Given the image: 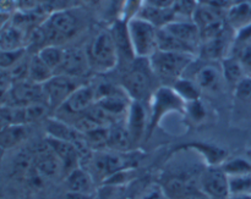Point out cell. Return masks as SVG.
I'll use <instances>...</instances> for the list:
<instances>
[{
  "mask_svg": "<svg viewBox=\"0 0 251 199\" xmlns=\"http://www.w3.org/2000/svg\"><path fill=\"white\" fill-rule=\"evenodd\" d=\"M156 75L152 71L149 59L136 58L129 65L122 80V88L130 100L145 103L156 92Z\"/></svg>",
  "mask_w": 251,
  "mask_h": 199,
  "instance_id": "6da1fadb",
  "label": "cell"
},
{
  "mask_svg": "<svg viewBox=\"0 0 251 199\" xmlns=\"http://www.w3.org/2000/svg\"><path fill=\"white\" fill-rule=\"evenodd\" d=\"M195 60L196 55L194 54L166 50H156L149 58L150 65L156 77L171 85L178 78L183 77Z\"/></svg>",
  "mask_w": 251,
  "mask_h": 199,
  "instance_id": "7a4b0ae2",
  "label": "cell"
},
{
  "mask_svg": "<svg viewBox=\"0 0 251 199\" xmlns=\"http://www.w3.org/2000/svg\"><path fill=\"white\" fill-rule=\"evenodd\" d=\"M87 56L91 68L100 73L109 72L119 65L117 46L109 29L100 31L93 38Z\"/></svg>",
  "mask_w": 251,
  "mask_h": 199,
  "instance_id": "3957f363",
  "label": "cell"
},
{
  "mask_svg": "<svg viewBox=\"0 0 251 199\" xmlns=\"http://www.w3.org/2000/svg\"><path fill=\"white\" fill-rule=\"evenodd\" d=\"M151 111H150L149 129L147 133L151 134L153 130L158 126L164 115L169 112H180L185 114L186 103L179 97L178 93L173 89L172 86H161L156 89L151 97Z\"/></svg>",
  "mask_w": 251,
  "mask_h": 199,
  "instance_id": "277c9868",
  "label": "cell"
},
{
  "mask_svg": "<svg viewBox=\"0 0 251 199\" xmlns=\"http://www.w3.org/2000/svg\"><path fill=\"white\" fill-rule=\"evenodd\" d=\"M39 27L43 31L48 44H58V42L70 38L77 33L80 28V19L71 10H56L48 15Z\"/></svg>",
  "mask_w": 251,
  "mask_h": 199,
  "instance_id": "5b68a950",
  "label": "cell"
},
{
  "mask_svg": "<svg viewBox=\"0 0 251 199\" xmlns=\"http://www.w3.org/2000/svg\"><path fill=\"white\" fill-rule=\"evenodd\" d=\"M158 29L141 17H135L127 22V31L136 58L149 59L158 50Z\"/></svg>",
  "mask_w": 251,
  "mask_h": 199,
  "instance_id": "8992f818",
  "label": "cell"
},
{
  "mask_svg": "<svg viewBox=\"0 0 251 199\" xmlns=\"http://www.w3.org/2000/svg\"><path fill=\"white\" fill-rule=\"evenodd\" d=\"M126 152H113V153H103L97 152L96 154L91 153L87 158L88 173L92 175L93 180L98 178L103 182L107 177H109L113 174L118 173L125 169H131L132 160L131 155H124Z\"/></svg>",
  "mask_w": 251,
  "mask_h": 199,
  "instance_id": "52a82bcc",
  "label": "cell"
},
{
  "mask_svg": "<svg viewBox=\"0 0 251 199\" xmlns=\"http://www.w3.org/2000/svg\"><path fill=\"white\" fill-rule=\"evenodd\" d=\"M80 86L78 78L55 73L43 85L46 102L48 103L50 109H59L70 97L71 93Z\"/></svg>",
  "mask_w": 251,
  "mask_h": 199,
  "instance_id": "ba28073f",
  "label": "cell"
},
{
  "mask_svg": "<svg viewBox=\"0 0 251 199\" xmlns=\"http://www.w3.org/2000/svg\"><path fill=\"white\" fill-rule=\"evenodd\" d=\"M200 188L210 199H228L230 196L229 176L221 165H211L201 175Z\"/></svg>",
  "mask_w": 251,
  "mask_h": 199,
  "instance_id": "9c48e42d",
  "label": "cell"
},
{
  "mask_svg": "<svg viewBox=\"0 0 251 199\" xmlns=\"http://www.w3.org/2000/svg\"><path fill=\"white\" fill-rule=\"evenodd\" d=\"M36 102H46L43 85L24 80L14 82L5 104L12 107H27Z\"/></svg>",
  "mask_w": 251,
  "mask_h": 199,
  "instance_id": "30bf717a",
  "label": "cell"
},
{
  "mask_svg": "<svg viewBox=\"0 0 251 199\" xmlns=\"http://www.w3.org/2000/svg\"><path fill=\"white\" fill-rule=\"evenodd\" d=\"M126 129L131 139L132 147L139 143L149 129L147 111L145 103L131 100L126 114Z\"/></svg>",
  "mask_w": 251,
  "mask_h": 199,
  "instance_id": "8fae6325",
  "label": "cell"
},
{
  "mask_svg": "<svg viewBox=\"0 0 251 199\" xmlns=\"http://www.w3.org/2000/svg\"><path fill=\"white\" fill-rule=\"evenodd\" d=\"M97 102L95 86L81 85L76 88L59 109H65L70 114H83Z\"/></svg>",
  "mask_w": 251,
  "mask_h": 199,
  "instance_id": "7c38bea8",
  "label": "cell"
},
{
  "mask_svg": "<svg viewBox=\"0 0 251 199\" xmlns=\"http://www.w3.org/2000/svg\"><path fill=\"white\" fill-rule=\"evenodd\" d=\"M91 68L87 53L77 48L65 49L63 63L56 72L61 75H68L71 77L80 78L88 72Z\"/></svg>",
  "mask_w": 251,
  "mask_h": 199,
  "instance_id": "4fadbf2b",
  "label": "cell"
},
{
  "mask_svg": "<svg viewBox=\"0 0 251 199\" xmlns=\"http://www.w3.org/2000/svg\"><path fill=\"white\" fill-rule=\"evenodd\" d=\"M46 143L50 147L51 151L55 153V155L60 160L61 166H63V175L66 176L70 171L77 168L78 163L81 160V156L75 144L70 143V142L61 141V139L58 138H53V137L49 136L47 138Z\"/></svg>",
  "mask_w": 251,
  "mask_h": 199,
  "instance_id": "5bb4252c",
  "label": "cell"
},
{
  "mask_svg": "<svg viewBox=\"0 0 251 199\" xmlns=\"http://www.w3.org/2000/svg\"><path fill=\"white\" fill-rule=\"evenodd\" d=\"M33 166L44 178L53 180L63 174V166L50 147L46 143L43 148L33 154Z\"/></svg>",
  "mask_w": 251,
  "mask_h": 199,
  "instance_id": "9a60e30c",
  "label": "cell"
},
{
  "mask_svg": "<svg viewBox=\"0 0 251 199\" xmlns=\"http://www.w3.org/2000/svg\"><path fill=\"white\" fill-rule=\"evenodd\" d=\"M112 33L113 39H114L115 46L118 50V56H119V63L126 61L127 65L132 63L136 59L132 49L131 41L129 37V31H127V23L123 20H114L113 24L109 28Z\"/></svg>",
  "mask_w": 251,
  "mask_h": 199,
  "instance_id": "2e32d148",
  "label": "cell"
},
{
  "mask_svg": "<svg viewBox=\"0 0 251 199\" xmlns=\"http://www.w3.org/2000/svg\"><path fill=\"white\" fill-rule=\"evenodd\" d=\"M163 28L199 53V46L201 44L200 29L193 20H174Z\"/></svg>",
  "mask_w": 251,
  "mask_h": 199,
  "instance_id": "e0dca14e",
  "label": "cell"
},
{
  "mask_svg": "<svg viewBox=\"0 0 251 199\" xmlns=\"http://www.w3.org/2000/svg\"><path fill=\"white\" fill-rule=\"evenodd\" d=\"M190 78L195 81L201 90H208V92L217 90L220 88L221 80H225L221 65L212 60H206L203 65L196 68L195 75Z\"/></svg>",
  "mask_w": 251,
  "mask_h": 199,
  "instance_id": "ac0fdd59",
  "label": "cell"
},
{
  "mask_svg": "<svg viewBox=\"0 0 251 199\" xmlns=\"http://www.w3.org/2000/svg\"><path fill=\"white\" fill-rule=\"evenodd\" d=\"M28 36L26 29L20 27L12 21L2 24L0 28V49L16 50V49H27Z\"/></svg>",
  "mask_w": 251,
  "mask_h": 199,
  "instance_id": "d6986e66",
  "label": "cell"
},
{
  "mask_svg": "<svg viewBox=\"0 0 251 199\" xmlns=\"http://www.w3.org/2000/svg\"><path fill=\"white\" fill-rule=\"evenodd\" d=\"M227 22L233 29L240 32L251 26V1L234 2L227 10Z\"/></svg>",
  "mask_w": 251,
  "mask_h": 199,
  "instance_id": "ffe728a7",
  "label": "cell"
},
{
  "mask_svg": "<svg viewBox=\"0 0 251 199\" xmlns=\"http://www.w3.org/2000/svg\"><path fill=\"white\" fill-rule=\"evenodd\" d=\"M28 137V125H9L0 129V149L9 151L24 143Z\"/></svg>",
  "mask_w": 251,
  "mask_h": 199,
  "instance_id": "44dd1931",
  "label": "cell"
},
{
  "mask_svg": "<svg viewBox=\"0 0 251 199\" xmlns=\"http://www.w3.org/2000/svg\"><path fill=\"white\" fill-rule=\"evenodd\" d=\"M65 177L69 192L92 195L95 180H93L92 175L86 169L77 166L73 171H70Z\"/></svg>",
  "mask_w": 251,
  "mask_h": 199,
  "instance_id": "7402d4cb",
  "label": "cell"
},
{
  "mask_svg": "<svg viewBox=\"0 0 251 199\" xmlns=\"http://www.w3.org/2000/svg\"><path fill=\"white\" fill-rule=\"evenodd\" d=\"M137 17L146 20L147 22L156 26L157 28H163L164 26L176 20L173 7H156L147 4H145Z\"/></svg>",
  "mask_w": 251,
  "mask_h": 199,
  "instance_id": "603a6c76",
  "label": "cell"
},
{
  "mask_svg": "<svg viewBox=\"0 0 251 199\" xmlns=\"http://www.w3.org/2000/svg\"><path fill=\"white\" fill-rule=\"evenodd\" d=\"M54 75H55V72L39 58L38 54L36 53L32 56H29L27 80L32 81L34 83H38V85H44Z\"/></svg>",
  "mask_w": 251,
  "mask_h": 199,
  "instance_id": "cb8c5ba5",
  "label": "cell"
},
{
  "mask_svg": "<svg viewBox=\"0 0 251 199\" xmlns=\"http://www.w3.org/2000/svg\"><path fill=\"white\" fill-rule=\"evenodd\" d=\"M158 50L178 51V53H189L198 55V51L195 49L181 42L180 39L174 37L164 28L158 29Z\"/></svg>",
  "mask_w": 251,
  "mask_h": 199,
  "instance_id": "d4e9b609",
  "label": "cell"
},
{
  "mask_svg": "<svg viewBox=\"0 0 251 199\" xmlns=\"http://www.w3.org/2000/svg\"><path fill=\"white\" fill-rule=\"evenodd\" d=\"M221 68H222L225 82L234 87L245 77L244 70L237 56H226L225 59H222Z\"/></svg>",
  "mask_w": 251,
  "mask_h": 199,
  "instance_id": "484cf974",
  "label": "cell"
},
{
  "mask_svg": "<svg viewBox=\"0 0 251 199\" xmlns=\"http://www.w3.org/2000/svg\"><path fill=\"white\" fill-rule=\"evenodd\" d=\"M173 89L179 94V97L184 100L185 103L194 102L201 98V88L196 85L195 81L193 78L189 77H180L172 85Z\"/></svg>",
  "mask_w": 251,
  "mask_h": 199,
  "instance_id": "4316f807",
  "label": "cell"
},
{
  "mask_svg": "<svg viewBox=\"0 0 251 199\" xmlns=\"http://www.w3.org/2000/svg\"><path fill=\"white\" fill-rule=\"evenodd\" d=\"M108 148L115 152H127L132 147L126 126H114L109 129Z\"/></svg>",
  "mask_w": 251,
  "mask_h": 199,
  "instance_id": "83f0119b",
  "label": "cell"
},
{
  "mask_svg": "<svg viewBox=\"0 0 251 199\" xmlns=\"http://www.w3.org/2000/svg\"><path fill=\"white\" fill-rule=\"evenodd\" d=\"M64 53H65V49L59 46L58 44H48V45L43 46V48H41L37 51L39 58L55 73L58 68L60 67L61 63H63Z\"/></svg>",
  "mask_w": 251,
  "mask_h": 199,
  "instance_id": "f1b7e54d",
  "label": "cell"
},
{
  "mask_svg": "<svg viewBox=\"0 0 251 199\" xmlns=\"http://www.w3.org/2000/svg\"><path fill=\"white\" fill-rule=\"evenodd\" d=\"M189 147L200 152V153L205 156L206 160L213 166L222 165L226 160V156H227V152H226L225 149L220 148V147L212 146V144L196 142V143H191Z\"/></svg>",
  "mask_w": 251,
  "mask_h": 199,
  "instance_id": "f546056e",
  "label": "cell"
},
{
  "mask_svg": "<svg viewBox=\"0 0 251 199\" xmlns=\"http://www.w3.org/2000/svg\"><path fill=\"white\" fill-rule=\"evenodd\" d=\"M50 107L47 102H36L32 104L24 107L25 112V122L26 125L34 124L37 121H41L42 119L47 116Z\"/></svg>",
  "mask_w": 251,
  "mask_h": 199,
  "instance_id": "4dcf8cb0",
  "label": "cell"
},
{
  "mask_svg": "<svg viewBox=\"0 0 251 199\" xmlns=\"http://www.w3.org/2000/svg\"><path fill=\"white\" fill-rule=\"evenodd\" d=\"M26 48L16 49V50L0 49V70H11L15 65H17L26 56Z\"/></svg>",
  "mask_w": 251,
  "mask_h": 199,
  "instance_id": "1f68e13d",
  "label": "cell"
},
{
  "mask_svg": "<svg viewBox=\"0 0 251 199\" xmlns=\"http://www.w3.org/2000/svg\"><path fill=\"white\" fill-rule=\"evenodd\" d=\"M83 134L90 148H100V147H107L109 129L107 126H100Z\"/></svg>",
  "mask_w": 251,
  "mask_h": 199,
  "instance_id": "d6a6232c",
  "label": "cell"
},
{
  "mask_svg": "<svg viewBox=\"0 0 251 199\" xmlns=\"http://www.w3.org/2000/svg\"><path fill=\"white\" fill-rule=\"evenodd\" d=\"M222 169L228 176H239L251 174V163L247 159L235 158L222 164Z\"/></svg>",
  "mask_w": 251,
  "mask_h": 199,
  "instance_id": "836d02e7",
  "label": "cell"
},
{
  "mask_svg": "<svg viewBox=\"0 0 251 199\" xmlns=\"http://www.w3.org/2000/svg\"><path fill=\"white\" fill-rule=\"evenodd\" d=\"M198 5V0H176L173 10L176 12V20H193Z\"/></svg>",
  "mask_w": 251,
  "mask_h": 199,
  "instance_id": "e575fe53",
  "label": "cell"
},
{
  "mask_svg": "<svg viewBox=\"0 0 251 199\" xmlns=\"http://www.w3.org/2000/svg\"><path fill=\"white\" fill-rule=\"evenodd\" d=\"M145 6V0H125L120 11L119 19L127 23L132 19L137 17Z\"/></svg>",
  "mask_w": 251,
  "mask_h": 199,
  "instance_id": "d590c367",
  "label": "cell"
},
{
  "mask_svg": "<svg viewBox=\"0 0 251 199\" xmlns=\"http://www.w3.org/2000/svg\"><path fill=\"white\" fill-rule=\"evenodd\" d=\"M230 195L251 193V174L239 176H229Z\"/></svg>",
  "mask_w": 251,
  "mask_h": 199,
  "instance_id": "8d00e7d4",
  "label": "cell"
},
{
  "mask_svg": "<svg viewBox=\"0 0 251 199\" xmlns=\"http://www.w3.org/2000/svg\"><path fill=\"white\" fill-rule=\"evenodd\" d=\"M185 114H188L194 121H201L206 116V108L200 99L186 103Z\"/></svg>",
  "mask_w": 251,
  "mask_h": 199,
  "instance_id": "74e56055",
  "label": "cell"
},
{
  "mask_svg": "<svg viewBox=\"0 0 251 199\" xmlns=\"http://www.w3.org/2000/svg\"><path fill=\"white\" fill-rule=\"evenodd\" d=\"M12 85H14V81L9 71L0 70V105H4L6 103Z\"/></svg>",
  "mask_w": 251,
  "mask_h": 199,
  "instance_id": "f35d334b",
  "label": "cell"
},
{
  "mask_svg": "<svg viewBox=\"0 0 251 199\" xmlns=\"http://www.w3.org/2000/svg\"><path fill=\"white\" fill-rule=\"evenodd\" d=\"M238 60L244 70L245 76H251V44H245L238 54Z\"/></svg>",
  "mask_w": 251,
  "mask_h": 199,
  "instance_id": "ab89813d",
  "label": "cell"
},
{
  "mask_svg": "<svg viewBox=\"0 0 251 199\" xmlns=\"http://www.w3.org/2000/svg\"><path fill=\"white\" fill-rule=\"evenodd\" d=\"M235 94L239 99H251V76H245L237 86H235Z\"/></svg>",
  "mask_w": 251,
  "mask_h": 199,
  "instance_id": "60d3db41",
  "label": "cell"
},
{
  "mask_svg": "<svg viewBox=\"0 0 251 199\" xmlns=\"http://www.w3.org/2000/svg\"><path fill=\"white\" fill-rule=\"evenodd\" d=\"M120 190H122V186L103 185V187L100 188L97 192L95 199H118L120 196Z\"/></svg>",
  "mask_w": 251,
  "mask_h": 199,
  "instance_id": "b9f144b4",
  "label": "cell"
},
{
  "mask_svg": "<svg viewBox=\"0 0 251 199\" xmlns=\"http://www.w3.org/2000/svg\"><path fill=\"white\" fill-rule=\"evenodd\" d=\"M139 199H168V196L164 192L163 187L154 185L147 188Z\"/></svg>",
  "mask_w": 251,
  "mask_h": 199,
  "instance_id": "7bdbcfd3",
  "label": "cell"
},
{
  "mask_svg": "<svg viewBox=\"0 0 251 199\" xmlns=\"http://www.w3.org/2000/svg\"><path fill=\"white\" fill-rule=\"evenodd\" d=\"M179 199H210V198L202 192L201 188H196L190 185L188 187V190L181 195V197Z\"/></svg>",
  "mask_w": 251,
  "mask_h": 199,
  "instance_id": "ee69618b",
  "label": "cell"
},
{
  "mask_svg": "<svg viewBox=\"0 0 251 199\" xmlns=\"http://www.w3.org/2000/svg\"><path fill=\"white\" fill-rule=\"evenodd\" d=\"M124 1L125 0H108V12L114 20L119 19Z\"/></svg>",
  "mask_w": 251,
  "mask_h": 199,
  "instance_id": "f6af8a7d",
  "label": "cell"
},
{
  "mask_svg": "<svg viewBox=\"0 0 251 199\" xmlns=\"http://www.w3.org/2000/svg\"><path fill=\"white\" fill-rule=\"evenodd\" d=\"M176 0H145V4L156 7H173Z\"/></svg>",
  "mask_w": 251,
  "mask_h": 199,
  "instance_id": "bcb514c9",
  "label": "cell"
},
{
  "mask_svg": "<svg viewBox=\"0 0 251 199\" xmlns=\"http://www.w3.org/2000/svg\"><path fill=\"white\" fill-rule=\"evenodd\" d=\"M66 199H95L92 195L88 193H76V192H68Z\"/></svg>",
  "mask_w": 251,
  "mask_h": 199,
  "instance_id": "7dc6e473",
  "label": "cell"
},
{
  "mask_svg": "<svg viewBox=\"0 0 251 199\" xmlns=\"http://www.w3.org/2000/svg\"><path fill=\"white\" fill-rule=\"evenodd\" d=\"M104 0H82L83 4L88 7H98L100 5L103 4Z\"/></svg>",
  "mask_w": 251,
  "mask_h": 199,
  "instance_id": "c3c4849f",
  "label": "cell"
},
{
  "mask_svg": "<svg viewBox=\"0 0 251 199\" xmlns=\"http://www.w3.org/2000/svg\"><path fill=\"white\" fill-rule=\"evenodd\" d=\"M228 199H251V193H240V195H230Z\"/></svg>",
  "mask_w": 251,
  "mask_h": 199,
  "instance_id": "681fc988",
  "label": "cell"
}]
</instances>
